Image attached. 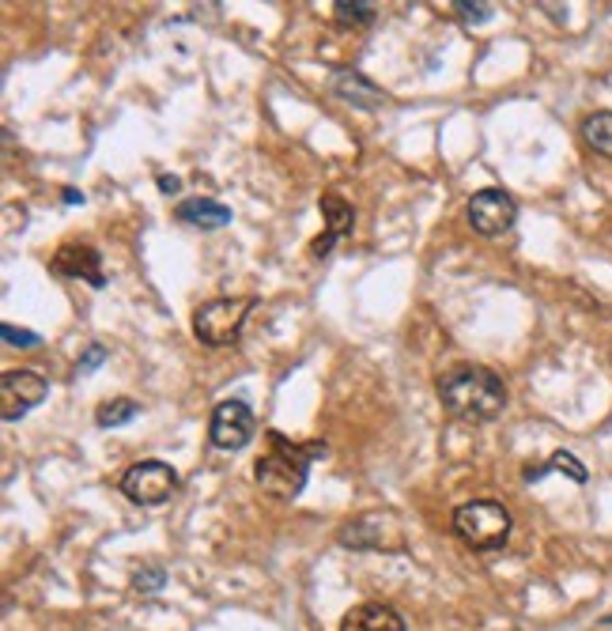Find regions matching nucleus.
<instances>
[{"label": "nucleus", "instance_id": "obj_7", "mask_svg": "<svg viewBox=\"0 0 612 631\" xmlns=\"http://www.w3.org/2000/svg\"><path fill=\"white\" fill-rule=\"evenodd\" d=\"M257 435V420L254 409H250L242 398H228L212 409L209 420V443L215 450H242L250 446V439Z\"/></svg>", "mask_w": 612, "mask_h": 631}, {"label": "nucleus", "instance_id": "obj_11", "mask_svg": "<svg viewBox=\"0 0 612 631\" xmlns=\"http://www.w3.org/2000/svg\"><path fill=\"white\" fill-rule=\"evenodd\" d=\"M329 92L348 106H359V111H378L386 103V95L378 92L367 76H359L356 69H337L329 76Z\"/></svg>", "mask_w": 612, "mask_h": 631}, {"label": "nucleus", "instance_id": "obj_9", "mask_svg": "<svg viewBox=\"0 0 612 631\" xmlns=\"http://www.w3.org/2000/svg\"><path fill=\"white\" fill-rule=\"evenodd\" d=\"M50 273L65 276V281H87L92 287H106L103 257H98V250L87 246V242H65V246L50 257Z\"/></svg>", "mask_w": 612, "mask_h": 631}, {"label": "nucleus", "instance_id": "obj_3", "mask_svg": "<svg viewBox=\"0 0 612 631\" xmlns=\"http://www.w3.org/2000/svg\"><path fill=\"white\" fill-rule=\"evenodd\" d=\"M450 526H454L457 540H465L476 553H495L510 537V511L495 499H473L454 511Z\"/></svg>", "mask_w": 612, "mask_h": 631}, {"label": "nucleus", "instance_id": "obj_21", "mask_svg": "<svg viewBox=\"0 0 612 631\" xmlns=\"http://www.w3.org/2000/svg\"><path fill=\"white\" fill-rule=\"evenodd\" d=\"M98 364H106V348L103 345H87V351L80 356V364H76V371L80 375H92Z\"/></svg>", "mask_w": 612, "mask_h": 631}, {"label": "nucleus", "instance_id": "obj_15", "mask_svg": "<svg viewBox=\"0 0 612 631\" xmlns=\"http://www.w3.org/2000/svg\"><path fill=\"white\" fill-rule=\"evenodd\" d=\"M582 137H587L593 151H601V156L612 159V111L590 114L587 122H582Z\"/></svg>", "mask_w": 612, "mask_h": 631}, {"label": "nucleus", "instance_id": "obj_5", "mask_svg": "<svg viewBox=\"0 0 612 631\" xmlns=\"http://www.w3.org/2000/svg\"><path fill=\"white\" fill-rule=\"evenodd\" d=\"M118 488L125 492L129 503L159 507V503H167L170 495L178 492V473L167 462H159V458H148V462H137L133 469H125Z\"/></svg>", "mask_w": 612, "mask_h": 631}, {"label": "nucleus", "instance_id": "obj_18", "mask_svg": "<svg viewBox=\"0 0 612 631\" xmlns=\"http://www.w3.org/2000/svg\"><path fill=\"white\" fill-rule=\"evenodd\" d=\"M454 12H457V20L462 23H488L492 15H495V4H488V0H454Z\"/></svg>", "mask_w": 612, "mask_h": 631}, {"label": "nucleus", "instance_id": "obj_1", "mask_svg": "<svg viewBox=\"0 0 612 631\" xmlns=\"http://www.w3.org/2000/svg\"><path fill=\"white\" fill-rule=\"evenodd\" d=\"M439 401L450 417L465 423H488L507 409V386L488 367H454L439 378Z\"/></svg>", "mask_w": 612, "mask_h": 631}, {"label": "nucleus", "instance_id": "obj_2", "mask_svg": "<svg viewBox=\"0 0 612 631\" xmlns=\"http://www.w3.org/2000/svg\"><path fill=\"white\" fill-rule=\"evenodd\" d=\"M265 443L268 450L254 462V481L261 484V492L276 495V499H295L306 488L310 462L326 454V443H292L281 431H268Z\"/></svg>", "mask_w": 612, "mask_h": 631}, {"label": "nucleus", "instance_id": "obj_13", "mask_svg": "<svg viewBox=\"0 0 612 631\" xmlns=\"http://www.w3.org/2000/svg\"><path fill=\"white\" fill-rule=\"evenodd\" d=\"M175 220L189 223V228H201V231H215V228H228L231 223V209L212 197H189L175 209Z\"/></svg>", "mask_w": 612, "mask_h": 631}, {"label": "nucleus", "instance_id": "obj_17", "mask_svg": "<svg viewBox=\"0 0 612 631\" xmlns=\"http://www.w3.org/2000/svg\"><path fill=\"white\" fill-rule=\"evenodd\" d=\"M333 15H337V23H345V27H363L374 20V4H367V0H337V4H333Z\"/></svg>", "mask_w": 612, "mask_h": 631}, {"label": "nucleus", "instance_id": "obj_19", "mask_svg": "<svg viewBox=\"0 0 612 631\" xmlns=\"http://www.w3.org/2000/svg\"><path fill=\"white\" fill-rule=\"evenodd\" d=\"M167 582V571L163 567H140L137 575H133V586H137L140 593H159Z\"/></svg>", "mask_w": 612, "mask_h": 631}, {"label": "nucleus", "instance_id": "obj_14", "mask_svg": "<svg viewBox=\"0 0 612 631\" xmlns=\"http://www.w3.org/2000/svg\"><path fill=\"white\" fill-rule=\"evenodd\" d=\"M548 473H567L574 484H587V465H582L574 454H567V450H556V454L548 458L545 465H529L521 476H526V481L534 484V481H541V476H548Z\"/></svg>", "mask_w": 612, "mask_h": 631}, {"label": "nucleus", "instance_id": "obj_10", "mask_svg": "<svg viewBox=\"0 0 612 631\" xmlns=\"http://www.w3.org/2000/svg\"><path fill=\"white\" fill-rule=\"evenodd\" d=\"M321 215H326V234H318V239L310 242V254L318 257V261L329 257L333 242H340L345 234H352V228H356V209L345 201V197H337V193L321 197Z\"/></svg>", "mask_w": 612, "mask_h": 631}, {"label": "nucleus", "instance_id": "obj_6", "mask_svg": "<svg viewBox=\"0 0 612 631\" xmlns=\"http://www.w3.org/2000/svg\"><path fill=\"white\" fill-rule=\"evenodd\" d=\"M465 220L476 234L484 239H495V234H507L518 220V201L507 193V189H481L473 193V201L465 204Z\"/></svg>", "mask_w": 612, "mask_h": 631}, {"label": "nucleus", "instance_id": "obj_23", "mask_svg": "<svg viewBox=\"0 0 612 631\" xmlns=\"http://www.w3.org/2000/svg\"><path fill=\"white\" fill-rule=\"evenodd\" d=\"M65 204H84V193H76V189H65Z\"/></svg>", "mask_w": 612, "mask_h": 631}, {"label": "nucleus", "instance_id": "obj_16", "mask_svg": "<svg viewBox=\"0 0 612 631\" xmlns=\"http://www.w3.org/2000/svg\"><path fill=\"white\" fill-rule=\"evenodd\" d=\"M140 417V404L129 401V398H114V401H103L95 412V423L98 428H122V423L137 420Z\"/></svg>", "mask_w": 612, "mask_h": 631}, {"label": "nucleus", "instance_id": "obj_24", "mask_svg": "<svg viewBox=\"0 0 612 631\" xmlns=\"http://www.w3.org/2000/svg\"><path fill=\"white\" fill-rule=\"evenodd\" d=\"M601 628H612V617H605V620H601Z\"/></svg>", "mask_w": 612, "mask_h": 631}, {"label": "nucleus", "instance_id": "obj_12", "mask_svg": "<svg viewBox=\"0 0 612 631\" xmlns=\"http://www.w3.org/2000/svg\"><path fill=\"white\" fill-rule=\"evenodd\" d=\"M340 631H404L401 612L382 601H363V606L348 609L340 620Z\"/></svg>", "mask_w": 612, "mask_h": 631}, {"label": "nucleus", "instance_id": "obj_22", "mask_svg": "<svg viewBox=\"0 0 612 631\" xmlns=\"http://www.w3.org/2000/svg\"><path fill=\"white\" fill-rule=\"evenodd\" d=\"M159 189H163V193L170 197V193H178V189H182V182H178V178H159Z\"/></svg>", "mask_w": 612, "mask_h": 631}, {"label": "nucleus", "instance_id": "obj_8", "mask_svg": "<svg viewBox=\"0 0 612 631\" xmlns=\"http://www.w3.org/2000/svg\"><path fill=\"white\" fill-rule=\"evenodd\" d=\"M46 393H50V382L39 371H27V367L4 371L0 375V417H4V423L23 420L27 412L46 401Z\"/></svg>", "mask_w": 612, "mask_h": 631}, {"label": "nucleus", "instance_id": "obj_20", "mask_svg": "<svg viewBox=\"0 0 612 631\" xmlns=\"http://www.w3.org/2000/svg\"><path fill=\"white\" fill-rule=\"evenodd\" d=\"M0 337H4L12 348H39L42 345V337L34 329H15V326H8V322L0 326Z\"/></svg>", "mask_w": 612, "mask_h": 631}, {"label": "nucleus", "instance_id": "obj_4", "mask_svg": "<svg viewBox=\"0 0 612 631\" xmlns=\"http://www.w3.org/2000/svg\"><path fill=\"white\" fill-rule=\"evenodd\" d=\"M250 311H254V299L246 295H235V299H209L197 306L193 314V333L201 345L209 348H223L239 337L242 326H246Z\"/></svg>", "mask_w": 612, "mask_h": 631}]
</instances>
